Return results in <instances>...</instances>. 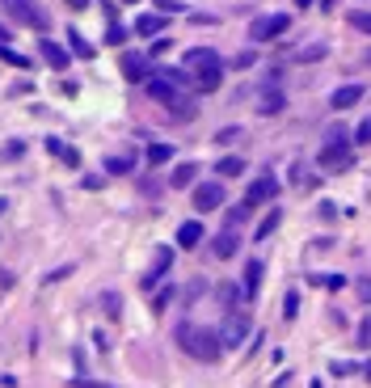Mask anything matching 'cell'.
I'll list each match as a JSON object with an SVG mask.
<instances>
[{"label": "cell", "mask_w": 371, "mask_h": 388, "mask_svg": "<svg viewBox=\"0 0 371 388\" xmlns=\"http://www.w3.org/2000/svg\"><path fill=\"white\" fill-rule=\"evenodd\" d=\"M363 85H342V89H334V97H329V106L334 110H350V106H359L363 101Z\"/></svg>", "instance_id": "cell-13"}, {"label": "cell", "mask_w": 371, "mask_h": 388, "mask_svg": "<svg viewBox=\"0 0 371 388\" xmlns=\"http://www.w3.org/2000/svg\"><path fill=\"white\" fill-rule=\"evenodd\" d=\"M21 152H26V140H9L5 148H0V160H17Z\"/></svg>", "instance_id": "cell-29"}, {"label": "cell", "mask_w": 371, "mask_h": 388, "mask_svg": "<svg viewBox=\"0 0 371 388\" xmlns=\"http://www.w3.org/2000/svg\"><path fill=\"white\" fill-rule=\"evenodd\" d=\"M321 55H325V42H312V47L300 51V60H321Z\"/></svg>", "instance_id": "cell-31"}, {"label": "cell", "mask_w": 371, "mask_h": 388, "mask_svg": "<svg viewBox=\"0 0 371 388\" xmlns=\"http://www.w3.org/2000/svg\"><path fill=\"white\" fill-rule=\"evenodd\" d=\"M173 338H178V346H182L190 359H198V363H220V355H224L220 334H216V329H207V325H190V321H182Z\"/></svg>", "instance_id": "cell-1"}, {"label": "cell", "mask_w": 371, "mask_h": 388, "mask_svg": "<svg viewBox=\"0 0 371 388\" xmlns=\"http://www.w3.org/2000/svg\"><path fill=\"white\" fill-rule=\"evenodd\" d=\"M178 245H182V249L202 245V224H198V219H186V224L178 228Z\"/></svg>", "instance_id": "cell-18"}, {"label": "cell", "mask_w": 371, "mask_h": 388, "mask_svg": "<svg viewBox=\"0 0 371 388\" xmlns=\"http://www.w3.org/2000/svg\"><path fill=\"white\" fill-rule=\"evenodd\" d=\"M249 211H253V207H245V203H236V207H228V224H224V228H228V233H236V228L245 224V219H249Z\"/></svg>", "instance_id": "cell-24"}, {"label": "cell", "mask_w": 371, "mask_h": 388, "mask_svg": "<svg viewBox=\"0 0 371 388\" xmlns=\"http://www.w3.org/2000/svg\"><path fill=\"white\" fill-rule=\"evenodd\" d=\"M287 26H291L287 13H266V17H257V22L249 26V38H253V42H270V38L287 34Z\"/></svg>", "instance_id": "cell-6"}, {"label": "cell", "mask_w": 371, "mask_h": 388, "mask_svg": "<svg viewBox=\"0 0 371 388\" xmlns=\"http://www.w3.org/2000/svg\"><path fill=\"white\" fill-rule=\"evenodd\" d=\"M169 262H173V249H169V245H165V249H156V262H152V270L144 274V287H152L156 279H161V274L169 270Z\"/></svg>", "instance_id": "cell-16"}, {"label": "cell", "mask_w": 371, "mask_h": 388, "mask_svg": "<svg viewBox=\"0 0 371 388\" xmlns=\"http://www.w3.org/2000/svg\"><path fill=\"white\" fill-rule=\"evenodd\" d=\"M295 5H300V9H308V5H312V0H295Z\"/></svg>", "instance_id": "cell-45"}, {"label": "cell", "mask_w": 371, "mask_h": 388, "mask_svg": "<svg viewBox=\"0 0 371 388\" xmlns=\"http://www.w3.org/2000/svg\"><path fill=\"white\" fill-rule=\"evenodd\" d=\"M275 194H279V178H275V174H261V178L249 186V194H245L241 203H245V207H257V203H270Z\"/></svg>", "instance_id": "cell-9"}, {"label": "cell", "mask_w": 371, "mask_h": 388, "mask_svg": "<svg viewBox=\"0 0 371 388\" xmlns=\"http://www.w3.org/2000/svg\"><path fill=\"white\" fill-rule=\"evenodd\" d=\"M186 76H190V85H194L198 93H216L220 81H224V60H220L211 47H194V51L186 55Z\"/></svg>", "instance_id": "cell-2"}, {"label": "cell", "mask_w": 371, "mask_h": 388, "mask_svg": "<svg viewBox=\"0 0 371 388\" xmlns=\"http://www.w3.org/2000/svg\"><path fill=\"white\" fill-rule=\"evenodd\" d=\"M261 274H266L261 258H249V262H245V300H257V292H261Z\"/></svg>", "instance_id": "cell-12"}, {"label": "cell", "mask_w": 371, "mask_h": 388, "mask_svg": "<svg viewBox=\"0 0 371 388\" xmlns=\"http://www.w3.org/2000/svg\"><path fill=\"white\" fill-rule=\"evenodd\" d=\"M283 106V93H266V97H261V110H279Z\"/></svg>", "instance_id": "cell-35"}, {"label": "cell", "mask_w": 371, "mask_h": 388, "mask_svg": "<svg viewBox=\"0 0 371 388\" xmlns=\"http://www.w3.org/2000/svg\"><path fill=\"white\" fill-rule=\"evenodd\" d=\"M46 152L55 156V160H64L68 169H80V152H76L72 144H60V140H46Z\"/></svg>", "instance_id": "cell-15"}, {"label": "cell", "mask_w": 371, "mask_h": 388, "mask_svg": "<svg viewBox=\"0 0 371 388\" xmlns=\"http://www.w3.org/2000/svg\"><path fill=\"white\" fill-rule=\"evenodd\" d=\"M308 283H316V287H334V292H342V287H346V274H308Z\"/></svg>", "instance_id": "cell-22"}, {"label": "cell", "mask_w": 371, "mask_h": 388, "mask_svg": "<svg viewBox=\"0 0 371 388\" xmlns=\"http://www.w3.org/2000/svg\"><path fill=\"white\" fill-rule=\"evenodd\" d=\"M38 55H42V64H46L51 72H68V64H72V55H68L60 42H51V38L38 42Z\"/></svg>", "instance_id": "cell-10"}, {"label": "cell", "mask_w": 371, "mask_h": 388, "mask_svg": "<svg viewBox=\"0 0 371 388\" xmlns=\"http://www.w3.org/2000/svg\"><path fill=\"white\" fill-rule=\"evenodd\" d=\"M316 165H321L325 174H342V169H350V165H354L346 127H329V135H325V148H321V156H316Z\"/></svg>", "instance_id": "cell-3"}, {"label": "cell", "mask_w": 371, "mask_h": 388, "mask_svg": "<svg viewBox=\"0 0 371 388\" xmlns=\"http://www.w3.org/2000/svg\"><path fill=\"white\" fill-rule=\"evenodd\" d=\"M68 47H72V55H76V60H93V42H89L85 34L68 30Z\"/></svg>", "instance_id": "cell-21"}, {"label": "cell", "mask_w": 371, "mask_h": 388, "mask_svg": "<svg viewBox=\"0 0 371 388\" xmlns=\"http://www.w3.org/2000/svg\"><path fill=\"white\" fill-rule=\"evenodd\" d=\"M156 9H161V13H178L182 5H178V0H156Z\"/></svg>", "instance_id": "cell-38"}, {"label": "cell", "mask_w": 371, "mask_h": 388, "mask_svg": "<svg viewBox=\"0 0 371 388\" xmlns=\"http://www.w3.org/2000/svg\"><path fill=\"white\" fill-rule=\"evenodd\" d=\"M249 329H253V321L245 317V312H228L224 317V325H220V346H241L245 338H249Z\"/></svg>", "instance_id": "cell-5"}, {"label": "cell", "mask_w": 371, "mask_h": 388, "mask_svg": "<svg viewBox=\"0 0 371 388\" xmlns=\"http://www.w3.org/2000/svg\"><path fill=\"white\" fill-rule=\"evenodd\" d=\"M236 249H241V237H236V233H228V228H224V233H220L216 241H211V253H216L220 262H228V258H236Z\"/></svg>", "instance_id": "cell-14"}, {"label": "cell", "mask_w": 371, "mask_h": 388, "mask_svg": "<svg viewBox=\"0 0 371 388\" xmlns=\"http://www.w3.org/2000/svg\"><path fill=\"white\" fill-rule=\"evenodd\" d=\"M194 178H198V165H194V160H186V165H178V169H173L169 186H173V190H186V186H194Z\"/></svg>", "instance_id": "cell-19"}, {"label": "cell", "mask_w": 371, "mask_h": 388, "mask_svg": "<svg viewBox=\"0 0 371 388\" xmlns=\"http://www.w3.org/2000/svg\"><path fill=\"white\" fill-rule=\"evenodd\" d=\"M135 156H105V174H131Z\"/></svg>", "instance_id": "cell-23"}, {"label": "cell", "mask_w": 371, "mask_h": 388, "mask_svg": "<svg viewBox=\"0 0 371 388\" xmlns=\"http://www.w3.org/2000/svg\"><path fill=\"white\" fill-rule=\"evenodd\" d=\"M165 160H173V144H152L148 148V165H165Z\"/></svg>", "instance_id": "cell-25"}, {"label": "cell", "mask_w": 371, "mask_h": 388, "mask_svg": "<svg viewBox=\"0 0 371 388\" xmlns=\"http://www.w3.org/2000/svg\"><path fill=\"white\" fill-rule=\"evenodd\" d=\"M0 9H5L13 22H21V26H30V30H46L51 26V17L34 5V0H0Z\"/></svg>", "instance_id": "cell-4"}, {"label": "cell", "mask_w": 371, "mask_h": 388, "mask_svg": "<svg viewBox=\"0 0 371 388\" xmlns=\"http://www.w3.org/2000/svg\"><path fill=\"white\" fill-rule=\"evenodd\" d=\"M295 312H300V292H287V300H283V317L295 321Z\"/></svg>", "instance_id": "cell-30"}, {"label": "cell", "mask_w": 371, "mask_h": 388, "mask_svg": "<svg viewBox=\"0 0 371 388\" xmlns=\"http://www.w3.org/2000/svg\"><path fill=\"white\" fill-rule=\"evenodd\" d=\"M169 296H173V287H165V292H161V296H156V300H152V308H156V312H161V308H165V304H169Z\"/></svg>", "instance_id": "cell-37"}, {"label": "cell", "mask_w": 371, "mask_h": 388, "mask_svg": "<svg viewBox=\"0 0 371 388\" xmlns=\"http://www.w3.org/2000/svg\"><path fill=\"white\" fill-rule=\"evenodd\" d=\"M363 376H367V380H371V363H367V367H363Z\"/></svg>", "instance_id": "cell-46"}, {"label": "cell", "mask_w": 371, "mask_h": 388, "mask_svg": "<svg viewBox=\"0 0 371 388\" xmlns=\"http://www.w3.org/2000/svg\"><path fill=\"white\" fill-rule=\"evenodd\" d=\"M123 5H139V0H123Z\"/></svg>", "instance_id": "cell-47"}, {"label": "cell", "mask_w": 371, "mask_h": 388, "mask_svg": "<svg viewBox=\"0 0 371 388\" xmlns=\"http://www.w3.org/2000/svg\"><path fill=\"white\" fill-rule=\"evenodd\" d=\"M350 26L363 30V34H371V9H354V13H350Z\"/></svg>", "instance_id": "cell-27"}, {"label": "cell", "mask_w": 371, "mask_h": 388, "mask_svg": "<svg viewBox=\"0 0 371 388\" xmlns=\"http://www.w3.org/2000/svg\"><path fill=\"white\" fill-rule=\"evenodd\" d=\"M0 60L13 64V68H30V55H17V51H9V47H0Z\"/></svg>", "instance_id": "cell-28"}, {"label": "cell", "mask_w": 371, "mask_h": 388, "mask_svg": "<svg viewBox=\"0 0 371 388\" xmlns=\"http://www.w3.org/2000/svg\"><path fill=\"white\" fill-rule=\"evenodd\" d=\"M367 60H371V51H367Z\"/></svg>", "instance_id": "cell-48"}, {"label": "cell", "mask_w": 371, "mask_h": 388, "mask_svg": "<svg viewBox=\"0 0 371 388\" xmlns=\"http://www.w3.org/2000/svg\"><path fill=\"white\" fill-rule=\"evenodd\" d=\"M354 144H371V119H363V123H359V131H354Z\"/></svg>", "instance_id": "cell-33"}, {"label": "cell", "mask_w": 371, "mask_h": 388, "mask_svg": "<svg viewBox=\"0 0 371 388\" xmlns=\"http://www.w3.org/2000/svg\"><path fill=\"white\" fill-rule=\"evenodd\" d=\"M279 219H283V211L275 207V211H270V215H266V219H261V224H257V241H266V237H270V233L279 228Z\"/></svg>", "instance_id": "cell-26"}, {"label": "cell", "mask_w": 371, "mask_h": 388, "mask_svg": "<svg viewBox=\"0 0 371 388\" xmlns=\"http://www.w3.org/2000/svg\"><path fill=\"white\" fill-rule=\"evenodd\" d=\"M224 199H228L224 182H202V186H194V211H216V207H224Z\"/></svg>", "instance_id": "cell-7"}, {"label": "cell", "mask_w": 371, "mask_h": 388, "mask_svg": "<svg viewBox=\"0 0 371 388\" xmlns=\"http://www.w3.org/2000/svg\"><path fill=\"white\" fill-rule=\"evenodd\" d=\"M105 42H110V47L127 42V30H123V26H110V30H105Z\"/></svg>", "instance_id": "cell-32"}, {"label": "cell", "mask_w": 371, "mask_h": 388, "mask_svg": "<svg viewBox=\"0 0 371 388\" xmlns=\"http://www.w3.org/2000/svg\"><path fill=\"white\" fill-rule=\"evenodd\" d=\"M354 287H359V300H363V304H371V279H359Z\"/></svg>", "instance_id": "cell-36"}, {"label": "cell", "mask_w": 371, "mask_h": 388, "mask_svg": "<svg viewBox=\"0 0 371 388\" xmlns=\"http://www.w3.org/2000/svg\"><path fill=\"white\" fill-rule=\"evenodd\" d=\"M220 296H224V304H232V300L241 296V287H232V283H228V287H220Z\"/></svg>", "instance_id": "cell-39"}, {"label": "cell", "mask_w": 371, "mask_h": 388, "mask_svg": "<svg viewBox=\"0 0 371 388\" xmlns=\"http://www.w3.org/2000/svg\"><path fill=\"white\" fill-rule=\"evenodd\" d=\"M165 26H169V22H165L161 13H144V17L135 22V34H144V38H156V34H165Z\"/></svg>", "instance_id": "cell-17"}, {"label": "cell", "mask_w": 371, "mask_h": 388, "mask_svg": "<svg viewBox=\"0 0 371 388\" xmlns=\"http://www.w3.org/2000/svg\"><path fill=\"white\" fill-rule=\"evenodd\" d=\"M123 76L127 81H152V60H148V55H123Z\"/></svg>", "instance_id": "cell-11"}, {"label": "cell", "mask_w": 371, "mask_h": 388, "mask_svg": "<svg viewBox=\"0 0 371 388\" xmlns=\"http://www.w3.org/2000/svg\"><path fill=\"white\" fill-rule=\"evenodd\" d=\"M64 5H68V9H76V13H80V9H89V0H64Z\"/></svg>", "instance_id": "cell-42"}, {"label": "cell", "mask_w": 371, "mask_h": 388, "mask_svg": "<svg viewBox=\"0 0 371 388\" xmlns=\"http://www.w3.org/2000/svg\"><path fill=\"white\" fill-rule=\"evenodd\" d=\"M253 60H257V55H253V51H241V55H236V60H232V68H253Z\"/></svg>", "instance_id": "cell-34"}, {"label": "cell", "mask_w": 371, "mask_h": 388, "mask_svg": "<svg viewBox=\"0 0 371 388\" xmlns=\"http://www.w3.org/2000/svg\"><path fill=\"white\" fill-rule=\"evenodd\" d=\"M144 89H148V97H152V101H161V106H169V110H173V106H178L182 97H186V93H182V89H178L173 81H165V76H152V81H148Z\"/></svg>", "instance_id": "cell-8"}, {"label": "cell", "mask_w": 371, "mask_h": 388, "mask_svg": "<svg viewBox=\"0 0 371 388\" xmlns=\"http://www.w3.org/2000/svg\"><path fill=\"white\" fill-rule=\"evenodd\" d=\"M216 174L220 178H241L245 174V156H220L216 160Z\"/></svg>", "instance_id": "cell-20"}, {"label": "cell", "mask_w": 371, "mask_h": 388, "mask_svg": "<svg viewBox=\"0 0 371 388\" xmlns=\"http://www.w3.org/2000/svg\"><path fill=\"white\" fill-rule=\"evenodd\" d=\"M5 42H9V30H5V26H0V47H5Z\"/></svg>", "instance_id": "cell-44"}, {"label": "cell", "mask_w": 371, "mask_h": 388, "mask_svg": "<svg viewBox=\"0 0 371 388\" xmlns=\"http://www.w3.org/2000/svg\"><path fill=\"white\" fill-rule=\"evenodd\" d=\"M329 371H334V376H350V371H354V363H334Z\"/></svg>", "instance_id": "cell-40"}, {"label": "cell", "mask_w": 371, "mask_h": 388, "mask_svg": "<svg viewBox=\"0 0 371 388\" xmlns=\"http://www.w3.org/2000/svg\"><path fill=\"white\" fill-rule=\"evenodd\" d=\"M76 388H110V384H93V380H76Z\"/></svg>", "instance_id": "cell-43"}, {"label": "cell", "mask_w": 371, "mask_h": 388, "mask_svg": "<svg viewBox=\"0 0 371 388\" xmlns=\"http://www.w3.org/2000/svg\"><path fill=\"white\" fill-rule=\"evenodd\" d=\"M359 342H363V346H371V321H363V334H359Z\"/></svg>", "instance_id": "cell-41"}]
</instances>
